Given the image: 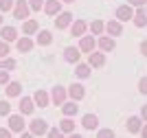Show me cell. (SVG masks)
<instances>
[{
  "label": "cell",
  "instance_id": "cell-1",
  "mask_svg": "<svg viewBox=\"0 0 147 138\" xmlns=\"http://www.w3.org/2000/svg\"><path fill=\"white\" fill-rule=\"evenodd\" d=\"M13 18H18V20H24V18H29V2H26V0H18V2H16V5H13Z\"/></svg>",
  "mask_w": 147,
  "mask_h": 138
},
{
  "label": "cell",
  "instance_id": "cell-2",
  "mask_svg": "<svg viewBox=\"0 0 147 138\" xmlns=\"http://www.w3.org/2000/svg\"><path fill=\"white\" fill-rule=\"evenodd\" d=\"M46 132H49V125H46V120H42V118L31 120V134H33V136H44Z\"/></svg>",
  "mask_w": 147,
  "mask_h": 138
},
{
  "label": "cell",
  "instance_id": "cell-3",
  "mask_svg": "<svg viewBox=\"0 0 147 138\" xmlns=\"http://www.w3.org/2000/svg\"><path fill=\"white\" fill-rule=\"evenodd\" d=\"M9 129L11 132H24V118H22V114H11L9 116Z\"/></svg>",
  "mask_w": 147,
  "mask_h": 138
},
{
  "label": "cell",
  "instance_id": "cell-4",
  "mask_svg": "<svg viewBox=\"0 0 147 138\" xmlns=\"http://www.w3.org/2000/svg\"><path fill=\"white\" fill-rule=\"evenodd\" d=\"M0 40L2 42H16L18 40V31L13 29V26H0Z\"/></svg>",
  "mask_w": 147,
  "mask_h": 138
},
{
  "label": "cell",
  "instance_id": "cell-5",
  "mask_svg": "<svg viewBox=\"0 0 147 138\" xmlns=\"http://www.w3.org/2000/svg\"><path fill=\"white\" fill-rule=\"evenodd\" d=\"M94 46H97V42H94L92 35H81V40H79V50L81 53H92Z\"/></svg>",
  "mask_w": 147,
  "mask_h": 138
},
{
  "label": "cell",
  "instance_id": "cell-6",
  "mask_svg": "<svg viewBox=\"0 0 147 138\" xmlns=\"http://www.w3.org/2000/svg\"><path fill=\"white\" fill-rule=\"evenodd\" d=\"M132 15H134V9L129 5H121L117 9V20L119 22H127V20H132Z\"/></svg>",
  "mask_w": 147,
  "mask_h": 138
},
{
  "label": "cell",
  "instance_id": "cell-7",
  "mask_svg": "<svg viewBox=\"0 0 147 138\" xmlns=\"http://www.w3.org/2000/svg\"><path fill=\"white\" fill-rule=\"evenodd\" d=\"M132 22H134V26H138V29H143V26L147 24V13H145L143 7H136L134 15H132Z\"/></svg>",
  "mask_w": 147,
  "mask_h": 138
},
{
  "label": "cell",
  "instance_id": "cell-8",
  "mask_svg": "<svg viewBox=\"0 0 147 138\" xmlns=\"http://www.w3.org/2000/svg\"><path fill=\"white\" fill-rule=\"evenodd\" d=\"M51 101L55 103V105H61V103L66 101V90L61 88V85H55L53 88V92H51V96H49Z\"/></svg>",
  "mask_w": 147,
  "mask_h": 138
},
{
  "label": "cell",
  "instance_id": "cell-9",
  "mask_svg": "<svg viewBox=\"0 0 147 138\" xmlns=\"http://www.w3.org/2000/svg\"><path fill=\"white\" fill-rule=\"evenodd\" d=\"M105 64V53H88V66L101 68Z\"/></svg>",
  "mask_w": 147,
  "mask_h": 138
},
{
  "label": "cell",
  "instance_id": "cell-10",
  "mask_svg": "<svg viewBox=\"0 0 147 138\" xmlns=\"http://www.w3.org/2000/svg\"><path fill=\"white\" fill-rule=\"evenodd\" d=\"M70 22H73V13H68V11L57 13V20H55L57 29H66V26H70Z\"/></svg>",
  "mask_w": 147,
  "mask_h": 138
},
{
  "label": "cell",
  "instance_id": "cell-11",
  "mask_svg": "<svg viewBox=\"0 0 147 138\" xmlns=\"http://www.w3.org/2000/svg\"><path fill=\"white\" fill-rule=\"evenodd\" d=\"M88 24L84 22V20H75V22H70V33H73L75 37H81L84 33H86Z\"/></svg>",
  "mask_w": 147,
  "mask_h": 138
},
{
  "label": "cell",
  "instance_id": "cell-12",
  "mask_svg": "<svg viewBox=\"0 0 147 138\" xmlns=\"http://www.w3.org/2000/svg\"><path fill=\"white\" fill-rule=\"evenodd\" d=\"M68 94H70L73 101H81L84 94H86V90H84V85H81V83H73L70 88H68Z\"/></svg>",
  "mask_w": 147,
  "mask_h": 138
},
{
  "label": "cell",
  "instance_id": "cell-13",
  "mask_svg": "<svg viewBox=\"0 0 147 138\" xmlns=\"http://www.w3.org/2000/svg\"><path fill=\"white\" fill-rule=\"evenodd\" d=\"M79 48H75V46H68L66 50H64V59L68 61V64H77L79 61Z\"/></svg>",
  "mask_w": 147,
  "mask_h": 138
},
{
  "label": "cell",
  "instance_id": "cell-14",
  "mask_svg": "<svg viewBox=\"0 0 147 138\" xmlns=\"http://www.w3.org/2000/svg\"><path fill=\"white\" fill-rule=\"evenodd\" d=\"M44 11L49 13V15H57V13H61L59 0H46V2H44Z\"/></svg>",
  "mask_w": 147,
  "mask_h": 138
},
{
  "label": "cell",
  "instance_id": "cell-15",
  "mask_svg": "<svg viewBox=\"0 0 147 138\" xmlns=\"http://www.w3.org/2000/svg\"><path fill=\"white\" fill-rule=\"evenodd\" d=\"M141 123H143V118H141V116H129V118H127V132L129 134H138V132H141Z\"/></svg>",
  "mask_w": 147,
  "mask_h": 138
},
{
  "label": "cell",
  "instance_id": "cell-16",
  "mask_svg": "<svg viewBox=\"0 0 147 138\" xmlns=\"http://www.w3.org/2000/svg\"><path fill=\"white\" fill-rule=\"evenodd\" d=\"M59 132L61 134H73L75 132V120L70 118V116H64V118L59 120Z\"/></svg>",
  "mask_w": 147,
  "mask_h": 138
},
{
  "label": "cell",
  "instance_id": "cell-17",
  "mask_svg": "<svg viewBox=\"0 0 147 138\" xmlns=\"http://www.w3.org/2000/svg\"><path fill=\"white\" fill-rule=\"evenodd\" d=\"M33 108H35L33 99H31V96H22V101H20V114H31Z\"/></svg>",
  "mask_w": 147,
  "mask_h": 138
},
{
  "label": "cell",
  "instance_id": "cell-18",
  "mask_svg": "<svg viewBox=\"0 0 147 138\" xmlns=\"http://www.w3.org/2000/svg\"><path fill=\"white\" fill-rule=\"evenodd\" d=\"M81 125L92 132V129H97V127H99V118H97L94 114H86L84 118H81Z\"/></svg>",
  "mask_w": 147,
  "mask_h": 138
},
{
  "label": "cell",
  "instance_id": "cell-19",
  "mask_svg": "<svg viewBox=\"0 0 147 138\" xmlns=\"http://www.w3.org/2000/svg\"><path fill=\"white\" fill-rule=\"evenodd\" d=\"M61 112H64V116H75L77 112H79V105H77V101H70V103H61Z\"/></svg>",
  "mask_w": 147,
  "mask_h": 138
},
{
  "label": "cell",
  "instance_id": "cell-20",
  "mask_svg": "<svg viewBox=\"0 0 147 138\" xmlns=\"http://www.w3.org/2000/svg\"><path fill=\"white\" fill-rule=\"evenodd\" d=\"M49 94H46V92L44 90H37L35 94H33V103H37V105H40V108H49Z\"/></svg>",
  "mask_w": 147,
  "mask_h": 138
},
{
  "label": "cell",
  "instance_id": "cell-21",
  "mask_svg": "<svg viewBox=\"0 0 147 138\" xmlns=\"http://www.w3.org/2000/svg\"><path fill=\"white\" fill-rule=\"evenodd\" d=\"M103 31H108L110 35H121V33H123V26H121V22H119V20H110V22L105 24Z\"/></svg>",
  "mask_w": 147,
  "mask_h": 138
},
{
  "label": "cell",
  "instance_id": "cell-22",
  "mask_svg": "<svg viewBox=\"0 0 147 138\" xmlns=\"http://www.w3.org/2000/svg\"><path fill=\"white\" fill-rule=\"evenodd\" d=\"M99 46H101V50H103V53H110V50H114V46H117V44H114V40H112V37L103 35L101 40H99Z\"/></svg>",
  "mask_w": 147,
  "mask_h": 138
},
{
  "label": "cell",
  "instance_id": "cell-23",
  "mask_svg": "<svg viewBox=\"0 0 147 138\" xmlns=\"http://www.w3.org/2000/svg\"><path fill=\"white\" fill-rule=\"evenodd\" d=\"M7 94L9 96H20L22 94V85H20L18 81H9V83H7Z\"/></svg>",
  "mask_w": 147,
  "mask_h": 138
},
{
  "label": "cell",
  "instance_id": "cell-24",
  "mask_svg": "<svg viewBox=\"0 0 147 138\" xmlns=\"http://www.w3.org/2000/svg\"><path fill=\"white\" fill-rule=\"evenodd\" d=\"M16 46H18L20 53H29L31 48H33V42H31L29 37H22V40H18V42H16Z\"/></svg>",
  "mask_w": 147,
  "mask_h": 138
},
{
  "label": "cell",
  "instance_id": "cell-25",
  "mask_svg": "<svg viewBox=\"0 0 147 138\" xmlns=\"http://www.w3.org/2000/svg\"><path fill=\"white\" fill-rule=\"evenodd\" d=\"M51 42H53L51 31H40V35H37V44H40V46H49Z\"/></svg>",
  "mask_w": 147,
  "mask_h": 138
},
{
  "label": "cell",
  "instance_id": "cell-26",
  "mask_svg": "<svg viewBox=\"0 0 147 138\" xmlns=\"http://www.w3.org/2000/svg\"><path fill=\"white\" fill-rule=\"evenodd\" d=\"M75 72H77L79 79H86V77H90V66H88V64H77Z\"/></svg>",
  "mask_w": 147,
  "mask_h": 138
},
{
  "label": "cell",
  "instance_id": "cell-27",
  "mask_svg": "<svg viewBox=\"0 0 147 138\" xmlns=\"http://www.w3.org/2000/svg\"><path fill=\"white\" fill-rule=\"evenodd\" d=\"M22 31H24V35H33V33L37 31V22L35 20H26L24 26H22Z\"/></svg>",
  "mask_w": 147,
  "mask_h": 138
},
{
  "label": "cell",
  "instance_id": "cell-28",
  "mask_svg": "<svg viewBox=\"0 0 147 138\" xmlns=\"http://www.w3.org/2000/svg\"><path fill=\"white\" fill-rule=\"evenodd\" d=\"M13 68H16V59H11V57L0 59V70H13Z\"/></svg>",
  "mask_w": 147,
  "mask_h": 138
},
{
  "label": "cell",
  "instance_id": "cell-29",
  "mask_svg": "<svg viewBox=\"0 0 147 138\" xmlns=\"http://www.w3.org/2000/svg\"><path fill=\"white\" fill-rule=\"evenodd\" d=\"M103 29H105V24L101 22V20H94V22L90 24V31L94 33V35H101V33H103Z\"/></svg>",
  "mask_w": 147,
  "mask_h": 138
},
{
  "label": "cell",
  "instance_id": "cell-30",
  "mask_svg": "<svg viewBox=\"0 0 147 138\" xmlns=\"http://www.w3.org/2000/svg\"><path fill=\"white\" fill-rule=\"evenodd\" d=\"M13 9V0H0V13H7Z\"/></svg>",
  "mask_w": 147,
  "mask_h": 138
},
{
  "label": "cell",
  "instance_id": "cell-31",
  "mask_svg": "<svg viewBox=\"0 0 147 138\" xmlns=\"http://www.w3.org/2000/svg\"><path fill=\"white\" fill-rule=\"evenodd\" d=\"M26 2H29L31 11H40V9L44 7V0H26Z\"/></svg>",
  "mask_w": 147,
  "mask_h": 138
},
{
  "label": "cell",
  "instance_id": "cell-32",
  "mask_svg": "<svg viewBox=\"0 0 147 138\" xmlns=\"http://www.w3.org/2000/svg\"><path fill=\"white\" fill-rule=\"evenodd\" d=\"M9 112H11V105L7 101H0V116H7Z\"/></svg>",
  "mask_w": 147,
  "mask_h": 138
},
{
  "label": "cell",
  "instance_id": "cell-33",
  "mask_svg": "<svg viewBox=\"0 0 147 138\" xmlns=\"http://www.w3.org/2000/svg\"><path fill=\"white\" fill-rule=\"evenodd\" d=\"M7 55H9V44L0 40V59H5Z\"/></svg>",
  "mask_w": 147,
  "mask_h": 138
},
{
  "label": "cell",
  "instance_id": "cell-34",
  "mask_svg": "<svg viewBox=\"0 0 147 138\" xmlns=\"http://www.w3.org/2000/svg\"><path fill=\"white\" fill-rule=\"evenodd\" d=\"M97 138H114V132H112V129H99Z\"/></svg>",
  "mask_w": 147,
  "mask_h": 138
},
{
  "label": "cell",
  "instance_id": "cell-35",
  "mask_svg": "<svg viewBox=\"0 0 147 138\" xmlns=\"http://www.w3.org/2000/svg\"><path fill=\"white\" fill-rule=\"evenodd\" d=\"M46 136H49V138H64V134L59 132V127H55V129H49Z\"/></svg>",
  "mask_w": 147,
  "mask_h": 138
},
{
  "label": "cell",
  "instance_id": "cell-36",
  "mask_svg": "<svg viewBox=\"0 0 147 138\" xmlns=\"http://www.w3.org/2000/svg\"><path fill=\"white\" fill-rule=\"evenodd\" d=\"M7 83H9V72L0 70V85H7Z\"/></svg>",
  "mask_w": 147,
  "mask_h": 138
},
{
  "label": "cell",
  "instance_id": "cell-37",
  "mask_svg": "<svg viewBox=\"0 0 147 138\" xmlns=\"http://www.w3.org/2000/svg\"><path fill=\"white\" fill-rule=\"evenodd\" d=\"M138 90H141L143 94H147V77H143L141 81H138Z\"/></svg>",
  "mask_w": 147,
  "mask_h": 138
},
{
  "label": "cell",
  "instance_id": "cell-38",
  "mask_svg": "<svg viewBox=\"0 0 147 138\" xmlns=\"http://www.w3.org/2000/svg\"><path fill=\"white\" fill-rule=\"evenodd\" d=\"M129 7H145V0H127Z\"/></svg>",
  "mask_w": 147,
  "mask_h": 138
},
{
  "label": "cell",
  "instance_id": "cell-39",
  "mask_svg": "<svg viewBox=\"0 0 147 138\" xmlns=\"http://www.w3.org/2000/svg\"><path fill=\"white\" fill-rule=\"evenodd\" d=\"M0 138H11V129H0Z\"/></svg>",
  "mask_w": 147,
  "mask_h": 138
},
{
  "label": "cell",
  "instance_id": "cell-40",
  "mask_svg": "<svg viewBox=\"0 0 147 138\" xmlns=\"http://www.w3.org/2000/svg\"><path fill=\"white\" fill-rule=\"evenodd\" d=\"M141 118L147 123V105H143V110H141Z\"/></svg>",
  "mask_w": 147,
  "mask_h": 138
},
{
  "label": "cell",
  "instance_id": "cell-41",
  "mask_svg": "<svg viewBox=\"0 0 147 138\" xmlns=\"http://www.w3.org/2000/svg\"><path fill=\"white\" fill-rule=\"evenodd\" d=\"M141 53H143V55H145V57H147V40H145V42L141 44Z\"/></svg>",
  "mask_w": 147,
  "mask_h": 138
},
{
  "label": "cell",
  "instance_id": "cell-42",
  "mask_svg": "<svg viewBox=\"0 0 147 138\" xmlns=\"http://www.w3.org/2000/svg\"><path fill=\"white\" fill-rule=\"evenodd\" d=\"M141 136H143V138H147V125H145V127H141Z\"/></svg>",
  "mask_w": 147,
  "mask_h": 138
},
{
  "label": "cell",
  "instance_id": "cell-43",
  "mask_svg": "<svg viewBox=\"0 0 147 138\" xmlns=\"http://www.w3.org/2000/svg\"><path fill=\"white\" fill-rule=\"evenodd\" d=\"M22 138H35V136H33L31 132H29V134H24V132H22Z\"/></svg>",
  "mask_w": 147,
  "mask_h": 138
},
{
  "label": "cell",
  "instance_id": "cell-44",
  "mask_svg": "<svg viewBox=\"0 0 147 138\" xmlns=\"http://www.w3.org/2000/svg\"><path fill=\"white\" fill-rule=\"evenodd\" d=\"M68 138H81V136H79V134H75V132H73V134H70Z\"/></svg>",
  "mask_w": 147,
  "mask_h": 138
},
{
  "label": "cell",
  "instance_id": "cell-45",
  "mask_svg": "<svg viewBox=\"0 0 147 138\" xmlns=\"http://www.w3.org/2000/svg\"><path fill=\"white\" fill-rule=\"evenodd\" d=\"M0 26H2V15H0Z\"/></svg>",
  "mask_w": 147,
  "mask_h": 138
},
{
  "label": "cell",
  "instance_id": "cell-46",
  "mask_svg": "<svg viewBox=\"0 0 147 138\" xmlns=\"http://www.w3.org/2000/svg\"><path fill=\"white\" fill-rule=\"evenodd\" d=\"M64 2H75V0H64Z\"/></svg>",
  "mask_w": 147,
  "mask_h": 138
}]
</instances>
